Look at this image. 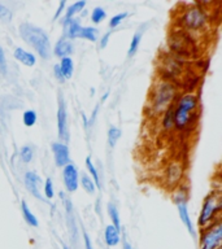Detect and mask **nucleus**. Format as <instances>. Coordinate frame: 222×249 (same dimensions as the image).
Here are the masks:
<instances>
[{
  "mask_svg": "<svg viewBox=\"0 0 222 249\" xmlns=\"http://www.w3.org/2000/svg\"><path fill=\"white\" fill-rule=\"evenodd\" d=\"M19 35L30 47H33L38 54L44 60L51 57V42L48 35L43 29L30 22H23L18 27Z\"/></svg>",
  "mask_w": 222,
  "mask_h": 249,
  "instance_id": "f257e3e1",
  "label": "nucleus"
},
{
  "mask_svg": "<svg viewBox=\"0 0 222 249\" xmlns=\"http://www.w3.org/2000/svg\"><path fill=\"white\" fill-rule=\"evenodd\" d=\"M177 96V87L170 81L156 83L151 95V110L153 114H161L169 109Z\"/></svg>",
  "mask_w": 222,
  "mask_h": 249,
  "instance_id": "f03ea898",
  "label": "nucleus"
},
{
  "mask_svg": "<svg viewBox=\"0 0 222 249\" xmlns=\"http://www.w3.org/2000/svg\"><path fill=\"white\" fill-rule=\"evenodd\" d=\"M199 100L196 95L192 92H187L179 97L177 101V107L174 108V126L178 130L186 128L192 117H196V109H198Z\"/></svg>",
  "mask_w": 222,
  "mask_h": 249,
  "instance_id": "7ed1b4c3",
  "label": "nucleus"
},
{
  "mask_svg": "<svg viewBox=\"0 0 222 249\" xmlns=\"http://www.w3.org/2000/svg\"><path fill=\"white\" fill-rule=\"evenodd\" d=\"M209 23V16L206 13V9L202 4L195 3L186 8L181 16V25L186 30L196 33V31L204 30Z\"/></svg>",
  "mask_w": 222,
  "mask_h": 249,
  "instance_id": "20e7f679",
  "label": "nucleus"
},
{
  "mask_svg": "<svg viewBox=\"0 0 222 249\" xmlns=\"http://www.w3.org/2000/svg\"><path fill=\"white\" fill-rule=\"evenodd\" d=\"M221 210V196L220 192H210L203 201L202 210L198 218V226L200 229H205L210 223L218 219V213Z\"/></svg>",
  "mask_w": 222,
  "mask_h": 249,
  "instance_id": "39448f33",
  "label": "nucleus"
},
{
  "mask_svg": "<svg viewBox=\"0 0 222 249\" xmlns=\"http://www.w3.org/2000/svg\"><path fill=\"white\" fill-rule=\"evenodd\" d=\"M222 245V223L218 218L208 227L202 230L199 249H218Z\"/></svg>",
  "mask_w": 222,
  "mask_h": 249,
  "instance_id": "423d86ee",
  "label": "nucleus"
},
{
  "mask_svg": "<svg viewBox=\"0 0 222 249\" xmlns=\"http://www.w3.org/2000/svg\"><path fill=\"white\" fill-rule=\"evenodd\" d=\"M174 202L175 206H177V210H178L181 221H182V223L185 225V227H186L191 236L195 237L196 236V231H195L194 223L191 221L190 213H188V208H187V191L185 188H179L178 192L174 195Z\"/></svg>",
  "mask_w": 222,
  "mask_h": 249,
  "instance_id": "0eeeda50",
  "label": "nucleus"
},
{
  "mask_svg": "<svg viewBox=\"0 0 222 249\" xmlns=\"http://www.w3.org/2000/svg\"><path fill=\"white\" fill-rule=\"evenodd\" d=\"M57 130L58 138L64 142L69 140V126H68V110H66L65 101L62 95L58 96V109H57Z\"/></svg>",
  "mask_w": 222,
  "mask_h": 249,
  "instance_id": "6e6552de",
  "label": "nucleus"
},
{
  "mask_svg": "<svg viewBox=\"0 0 222 249\" xmlns=\"http://www.w3.org/2000/svg\"><path fill=\"white\" fill-rule=\"evenodd\" d=\"M62 179H64V184L68 192H75L78 188V183H79V174H78V169L74 166L73 163H68L64 166L62 170Z\"/></svg>",
  "mask_w": 222,
  "mask_h": 249,
  "instance_id": "1a4fd4ad",
  "label": "nucleus"
},
{
  "mask_svg": "<svg viewBox=\"0 0 222 249\" xmlns=\"http://www.w3.org/2000/svg\"><path fill=\"white\" fill-rule=\"evenodd\" d=\"M25 186L27 191L30 192L34 197H37L40 201H46V198L43 197L40 194V186H42V179L35 171H27L25 174Z\"/></svg>",
  "mask_w": 222,
  "mask_h": 249,
  "instance_id": "9d476101",
  "label": "nucleus"
},
{
  "mask_svg": "<svg viewBox=\"0 0 222 249\" xmlns=\"http://www.w3.org/2000/svg\"><path fill=\"white\" fill-rule=\"evenodd\" d=\"M183 178V166L179 162H170L165 170V180L167 186H175Z\"/></svg>",
  "mask_w": 222,
  "mask_h": 249,
  "instance_id": "9b49d317",
  "label": "nucleus"
},
{
  "mask_svg": "<svg viewBox=\"0 0 222 249\" xmlns=\"http://www.w3.org/2000/svg\"><path fill=\"white\" fill-rule=\"evenodd\" d=\"M52 152L55 156V162L57 166H65L70 163L69 157V148L64 143H52Z\"/></svg>",
  "mask_w": 222,
  "mask_h": 249,
  "instance_id": "f8f14e48",
  "label": "nucleus"
},
{
  "mask_svg": "<svg viewBox=\"0 0 222 249\" xmlns=\"http://www.w3.org/2000/svg\"><path fill=\"white\" fill-rule=\"evenodd\" d=\"M82 25L77 18H68L64 21V38L75 39L81 33Z\"/></svg>",
  "mask_w": 222,
  "mask_h": 249,
  "instance_id": "ddd939ff",
  "label": "nucleus"
},
{
  "mask_svg": "<svg viewBox=\"0 0 222 249\" xmlns=\"http://www.w3.org/2000/svg\"><path fill=\"white\" fill-rule=\"evenodd\" d=\"M54 52L60 58L69 57V54H72V52H73V43L70 42L69 39H60L55 46Z\"/></svg>",
  "mask_w": 222,
  "mask_h": 249,
  "instance_id": "4468645a",
  "label": "nucleus"
},
{
  "mask_svg": "<svg viewBox=\"0 0 222 249\" xmlns=\"http://www.w3.org/2000/svg\"><path fill=\"white\" fill-rule=\"evenodd\" d=\"M15 58L17 61H19L22 65L25 66H34L37 64V57H35L34 53L31 52H27L21 47H17L15 50Z\"/></svg>",
  "mask_w": 222,
  "mask_h": 249,
  "instance_id": "2eb2a0df",
  "label": "nucleus"
},
{
  "mask_svg": "<svg viewBox=\"0 0 222 249\" xmlns=\"http://www.w3.org/2000/svg\"><path fill=\"white\" fill-rule=\"evenodd\" d=\"M104 241L108 247H116L121 241V231L113 225H108L104 230Z\"/></svg>",
  "mask_w": 222,
  "mask_h": 249,
  "instance_id": "dca6fc26",
  "label": "nucleus"
},
{
  "mask_svg": "<svg viewBox=\"0 0 222 249\" xmlns=\"http://www.w3.org/2000/svg\"><path fill=\"white\" fill-rule=\"evenodd\" d=\"M58 68H60V71H61V75L64 79H70L73 77L74 64L73 60L70 57L61 58V62L58 64Z\"/></svg>",
  "mask_w": 222,
  "mask_h": 249,
  "instance_id": "f3484780",
  "label": "nucleus"
},
{
  "mask_svg": "<svg viewBox=\"0 0 222 249\" xmlns=\"http://www.w3.org/2000/svg\"><path fill=\"white\" fill-rule=\"evenodd\" d=\"M21 210H22V215H23V218H25V221H26L27 225L31 226V227H38L39 226L38 219H37V217H35L34 214H33V212L29 209L27 202L25 201V200H22V201H21Z\"/></svg>",
  "mask_w": 222,
  "mask_h": 249,
  "instance_id": "a211bd4d",
  "label": "nucleus"
},
{
  "mask_svg": "<svg viewBox=\"0 0 222 249\" xmlns=\"http://www.w3.org/2000/svg\"><path fill=\"white\" fill-rule=\"evenodd\" d=\"M78 38L87 39L90 42H96L97 39V29L93 26H82L81 33L78 35Z\"/></svg>",
  "mask_w": 222,
  "mask_h": 249,
  "instance_id": "6ab92c4d",
  "label": "nucleus"
},
{
  "mask_svg": "<svg viewBox=\"0 0 222 249\" xmlns=\"http://www.w3.org/2000/svg\"><path fill=\"white\" fill-rule=\"evenodd\" d=\"M142 35H143V31L142 30H138L134 34L131 39V43H130V46H129V51H128V56L129 57H132L134 54L138 52L139 50V44H140V40H142Z\"/></svg>",
  "mask_w": 222,
  "mask_h": 249,
  "instance_id": "aec40b11",
  "label": "nucleus"
},
{
  "mask_svg": "<svg viewBox=\"0 0 222 249\" xmlns=\"http://www.w3.org/2000/svg\"><path fill=\"white\" fill-rule=\"evenodd\" d=\"M86 7V1L81 0V1H77V3H73L72 5L65 9V19L68 18H74V16L78 15L79 12Z\"/></svg>",
  "mask_w": 222,
  "mask_h": 249,
  "instance_id": "412c9836",
  "label": "nucleus"
},
{
  "mask_svg": "<svg viewBox=\"0 0 222 249\" xmlns=\"http://www.w3.org/2000/svg\"><path fill=\"white\" fill-rule=\"evenodd\" d=\"M163 127L165 130H171V128L174 127V108L173 107H170V108L164 112Z\"/></svg>",
  "mask_w": 222,
  "mask_h": 249,
  "instance_id": "4be33fe9",
  "label": "nucleus"
},
{
  "mask_svg": "<svg viewBox=\"0 0 222 249\" xmlns=\"http://www.w3.org/2000/svg\"><path fill=\"white\" fill-rule=\"evenodd\" d=\"M86 166H87V169H89V171H90V174H91V177H92V178H91V179H92L95 184H97V188L100 190V188H101L100 177H99V173H97L96 166L93 165L92 159H91L90 156H89V157H87V159H86Z\"/></svg>",
  "mask_w": 222,
  "mask_h": 249,
  "instance_id": "5701e85b",
  "label": "nucleus"
},
{
  "mask_svg": "<svg viewBox=\"0 0 222 249\" xmlns=\"http://www.w3.org/2000/svg\"><path fill=\"white\" fill-rule=\"evenodd\" d=\"M108 214L111 219H112V225L116 227L118 231H121V219H120V214H118V209H117V206L112 202H109L108 204Z\"/></svg>",
  "mask_w": 222,
  "mask_h": 249,
  "instance_id": "b1692460",
  "label": "nucleus"
},
{
  "mask_svg": "<svg viewBox=\"0 0 222 249\" xmlns=\"http://www.w3.org/2000/svg\"><path fill=\"white\" fill-rule=\"evenodd\" d=\"M38 120V116H37V112L35 110H25L22 114V122L23 124L26 126V127H31V126H34L35 122Z\"/></svg>",
  "mask_w": 222,
  "mask_h": 249,
  "instance_id": "393cba45",
  "label": "nucleus"
},
{
  "mask_svg": "<svg viewBox=\"0 0 222 249\" xmlns=\"http://www.w3.org/2000/svg\"><path fill=\"white\" fill-rule=\"evenodd\" d=\"M81 184H82V187H83V190H85L86 192L90 195H92L93 192H95V190H96L95 183H93L92 179L90 178L87 174H83L81 177Z\"/></svg>",
  "mask_w": 222,
  "mask_h": 249,
  "instance_id": "a878e982",
  "label": "nucleus"
},
{
  "mask_svg": "<svg viewBox=\"0 0 222 249\" xmlns=\"http://www.w3.org/2000/svg\"><path fill=\"white\" fill-rule=\"evenodd\" d=\"M121 138V130L117 127H111L108 130V144L111 148L116 147L117 142Z\"/></svg>",
  "mask_w": 222,
  "mask_h": 249,
  "instance_id": "bb28decb",
  "label": "nucleus"
},
{
  "mask_svg": "<svg viewBox=\"0 0 222 249\" xmlns=\"http://www.w3.org/2000/svg\"><path fill=\"white\" fill-rule=\"evenodd\" d=\"M19 157L22 160V162H31V160L34 157V149H33V147H30V145H25V147L21 148V151H19Z\"/></svg>",
  "mask_w": 222,
  "mask_h": 249,
  "instance_id": "cd10ccee",
  "label": "nucleus"
},
{
  "mask_svg": "<svg viewBox=\"0 0 222 249\" xmlns=\"http://www.w3.org/2000/svg\"><path fill=\"white\" fill-rule=\"evenodd\" d=\"M105 16H107V13H105L104 8H93L92 12H91V21H92V23H100L105 18Z\"/></svg>",
  "mask_w": 222,
  "mask_h": 249,
  "instance_id": "c85d7f7f",
  "label": "nucleus"
},
{
  "mask_svg": "<svg viewBox=\"0 0 222 249\" xmlns=\"http://www.w3.org/2000/svg\"><path fill=\"white\" fill-rule=\"evenodd\" d=\"M12 11L7 5H4V4L0 3V21L4 23H9L12 21Z\"/></svg>",
  "mask_w": 222,
  "mask_h": 249,
  "instance_id": "c756f323",
  "label": "nucleus"
},
{
  "mask_svg": "<svg viewBox=\"0 0 222 249\" xmlns=\"http://www.w3.org/2000/svg\"><path fill=\"white\" fill-rule=\"evenodd\" d=\"M126 17H128V13H126V12H121L118 15L113 16L112 18H111V21H109V27H111V29H114V27L118 26Z\"/></svg>",
  "mask_w": 222,
  "mask_h": 249,
  "instance_id": "7c9ffc66",
  "label": "nucleus"
},
{
  "mask_svg": "<svg viewBox=\"0 0 222 249\" xmlns=\"http://www.w3.org/2000/svg\"><path fill=\"white\" fill-rule=\"evenodd\" d=\"M43 190H44V195H46L47 198H52L55 196V190H54V182H52V179L48 178L44 183V187H43Z\"/></svg>",
  "mask_w": 222,
  "mask_h": 249,
  "instance_id": "2f4dec72",
  "label": "nucleus"
},
{
  "mask_svg": "<svg viewBox=\"0 0 222 249\" xmlns=\"http://www.w3.org/2000/svg\"><path fill=\"white\" fill-rule=\"evenodd\" d=\"M7 58H5V53H4L3 47L0 46V74H1V75H7Z\"/></svg>",
  "mask_w": 222,
  "mask_h": 249,
  "instance_id": "473e14b6",
  "label": "nucleus"
},
{
  "mask_svg": "<svg viewBox=\"0 0 222 249\" xmlns=\"http://www.w3.org/2000/svg\"><path fill=\"white\" fill-rule=\"evenodd\" d=\"M65 5H66V3H65V1H61V3L58 4L57 12H56V13H55V16H54V19H57L58 17H60V16H61V13H62V12H64V8H65Z\"/></svg>",
  "mask_w": 222,
  "mask_h": 249,
  "instance_id": "72a5a7b5",
  "label": "nucleus"
},
{
  "mask_svg": "<svg viewBox=\"0 0 222 249\" xmlns=\"http://www.w3.org/2000/svg\"><path fill=\"white\" fill-rule=\"evenodd\" d=\"M111 34H112V31H108V33H107V34H104V36L101 38V40H100V48H105V47H107Z\"/></svg>",
  "mask_w": 222,
  "mask_h": 249,
  "instance_id": "f704fd0d",
  "label": "nucleus"
},
{
  "mask_svg": "<svg viewBox=\"0 0 222 249\" xmlns=\"http://www.w3.org/2000/svg\"><path fill=\"white\" fill-rule=\"evenodd\" d=\"M83 241H85V249H93L92 243H91L89 235L86 232H83Z\"/></svg>",
  "mask_w": 222,
  "mask_h": 249,
  "instance_id": "c9c22d12",
  "label": "nucleus"
},
{
  "mask_svg": "<svg viewBox=\"0 0 222 249\" xmlns=\"http://www.w3.org/2000/svg\"><path fill=\"white\" fill-rule=\"evenodd\" d=\"M54 71H55V77H56V79H57V81H60V82L65 81V79L62 78L61 71H60V68H58V65L54 66Z\"/></svg>",
  "mask_w": 222,
  "mask_h": 249,
  "instance_id": "e433bc0d",
  "label": "nucleus"
},
{
  "mask_svg": "<svg viewBox=\"0 0 222 249\" xmlns=\"http://www.w3.org/2000/svg\"><path fill=\"white\" fill-rule=\"evenodd\" d=\"M124 249H132L131 245H130V243H129V241L126 240V239H125V240H124Z\"/></svg>",
  "mask_w": 222,
  "mask_h": 249,
  "instance_id": "4c0bfd02",
  "label": "nucleus"
},
{
  "mask_svg": "<svg viewBox=\"0 0 222 249\" xmlns=\"http://www.w3.org/2000/svg\"><path fill=\"white\" fill-rule=\"evenodd\" d=\"M62 249H70L69 247H66V245H64V247H62Z\"/></svg>",
  "mask_w": 222,
  "mask_h": 249,
  "instance_id": "58836bf2",
  "label": "nucleus"
},
{
  "mask_svg": "<svg viewBox=\"0 0 222 249\" xmlns=\"http://www.w3.org/2000/svg\"><path fill=\"white\" fill-rule=\"evenodd\" d=\"M218 249H222V248H218Z\"/></svg>",
  "mask_w": 222,
  "mask_h": 249,
  "instance_id": "ea45409f",
  "label": "nucleus"
}]
</instances>
